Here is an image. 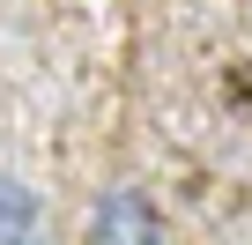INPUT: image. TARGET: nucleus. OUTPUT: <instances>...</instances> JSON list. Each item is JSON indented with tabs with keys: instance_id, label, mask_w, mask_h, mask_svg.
Masks as SVG:
<instances>
[{
	"instance_id": "nucleus-1",
	"label": "nucleus",
	"mask_w": 252,
	"mask_h": 245,
	"mask_svg": "<svg viewBox=\"0 0 252 245\" xmlns=\"http://www.w3.org/2000/svg\"><path fill=\"white\" fill-rule=\"evenodd\" d=\"M96 245H163L156 201L134 193V186H111V193L96 201Z\"/></svg>"
},
{
	"instance_id": "nucleus-2",
	"label": "nucleus",
	"mask_w": 252,
	"mask_h": 245,
	"mask_svg": "<svg viewBox=\"0 0 252 245\" xmlns=\"http://www.w3.org/2000/svg\"><path fill=\"white\" fill-rule=\"evenodd\" d=\"M0 245H52L45 238V201L8 171H0Z\"/></svg>"
}]
</instances>
